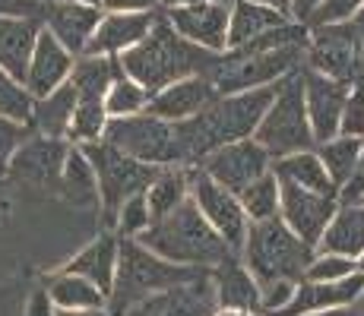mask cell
<instances>
[{
	"mask_svg": "<svg viewBox=\"0 0 364 316\" xmlns=\"http://www.w3.org/2000/svg\"><path fill=\"white\" fill-rule=\"evenodd\" d=\"M54 313H58V307H54L48 288H38V291H32L29 307H26V316H54Z\"/></svg>",
	"mask_w": 364,
	"mask_h": 316,
	"instance_id": "7dc6e473",
	"label": "cell"
},
{
	"mask_svg": "<svg viewBox=\"0 0 364 316\" xmlns=\"http://www.w3.org/2000/svg\"><path fill=\"white\" fill-rule=\"evenodd\" d=\"M29 136H32L29 124L10 121V117L0 114V168H6V161L13 158V152H16Z\"/></svg>",
	"mask_w": 364,
	"mask_h": 316,
	"instance_id": "b9f144b4",
	"label": "cell"
},
{
	"mask_svg": "<svg viewBox=\"0 0 364 316\" xmlns=\"http://www.w3.org/2000/svg\"><path fill=\"white\" fill-rule=\"evenodd\" d=\"M272 174L279 180H289L301 190H311V193L320 196H339V187L333 184V178L326 174L323 161L317 158V152L307 149V152H295V156H285L272 161Z\"/></svg>",
	"mask_w": 364,
	"mask_h": 316,
	"instance_id": "f1b7e54d",
	"label": "cell"
},
{
	"mask_svg": "<svg viewBox=\"0 0 364 316\" xmlns=\"http://www.w3.org/2000/svg\"><path fill=\"white\" fill-rule=\"evenodd\" d=\"M4 178H6V168H0V184H4Z\"/></svg>",
	"mask_w": 364,
	"mask_h": 316,
	"instance_id": "91938a15",
	"label": "cell"
},
{
	"mask_svg": "<svg viewBox=\"0 0 364 316\" xmlns=\"http://www.w3.org/2000/svg\"><path fill=\"white\" fill-rule=\"evenodd\" d=\"M187 4H200V0H159V10H174V6H187Z\"/></svg>",
	"mask_w": 364,
	"mask_h": 316,
	"instance_id": "f5cc1de1",
	"label": "cell"
},
{
	"mask_svg": "<svg viewBox=\"0 0 364 316\" xmlns=\"http://www.w3.org/2000/svg\"><path fill=\"white\" fill-rule=\"evenodd\" d=\"M355 310H358V313L364 316V291H361V298H358V300H355Z\"/></svg>",
	"mask_w": 364,
	"mask_h": 316,
	"instance_id": "9f6ffc18",
	"label": "cell"
},
{
	"mask_svg": "<svg viewBox=\"0 0 364 316\" xmlns=\"http://www.w3.org/2000/svg\"><path fill=\"white\" fill-rule=\"evenodd\" d=\"M213 288L219 310H241L260 316V285L241 263V256H232L213 269Z\"/></svg>",
	"mask_w": 364,
	"mask_h": 316,
	"instance_id": "603a6c76",
	"label": "cell"
},
{
	"mask_svg": "<svg viewBox=\"0 0 364 316\" xmlns=\"http://www.w3.org/2000/svg\"><path fill=\"white\" fill-rule=\"evenodd\" d=\"M191 196V168H159L152 184L146 187V206L152 222L165 219Z\"/></svg>",
	"mask_w": 364,
	"mask_h": 316,
	"instance_id": "4dcf8cb0",
	"label": "cell"
},
{
	"mask_svg": "<svg viewBox=\"0 0 364 316\" xmlns=\"http://www.w3.org/2000/svg\"><path fill=\"white\" fill-rule=\"evenodd\" d=\"M48 0H0V19H35L45 23Z\"/></svg>",
	"mask_w": 364,
	"mask_h": 316,
	"instance_id": "7bdbcfd3",
	"label": "cell"
},
{
	"mask_svg": "<svg viewBox=\"0 0 364 316\" xmlns=\"http://www.w3.org/2000/svg\"><path fill=\"white\" fill-rule=\"evenodd\" d=\"M364 291V272L342 278V282H298L291 300L279 316H314L326 310H339V307H355V300Z\"/></svg>",
	"mask_w": 364,
	"mask_h": 316,
	"instance_id": "ffe728a7",
	"label": "cell"
},
{
	"mask_svg": "<svg viewBox=\"0 0 364 316\" xmlns=\"http://www.w3.org/2000/svg\"><path fill=\"white\" fill-rule=\"evenodd\" d=\"M304 67L317 70V73L330 76L339 82H358L364 80V48L358 35L352 32L348 23H330V26H314L307 35V51Z\"/></svg>",
	"mask_w": 364,
	"mask_h": 316,
	"instance_id": "30bf717a",
	"label": "cell"
},
{
	"mask_svg": "<svg viewBox=\"0 0 364 316\" xmlns=\"http://www.w3.org/2000/svg\"><path fill=\"white\" fill-rule=\"evenodd\" d=\"M295 294V282H272L260 288V316H279Z\"/></svg>",
	"mask_w": 364,
	"mask_h": 316,
	"instance_id": "ee69618b",
	"label": "cell"
},
{
	"mask_svg": "<svg viewBox=\"0 0 364 316\" xmlns=\"http://www.w3.org/2000/svg\"><path fill=\"white\" fill-rule=\"evenodd\" d=\"M215 310H219V304H215L213 269H206L184 285L149 294L146 300L133 304L124 316H213Z\"/></svg>",
	"mask_w": 364,
	"mask_h": 316,
	"instance_id": "2e32d148",
	"label": "cell"
},
{
	"mask_svg": "<svg viewBox=\"0 0 364 316\" xmlns=\"http://www.w3.org/2000/svg\"><path fill=\"white\" fill-rule=\"evenodd\" d=\"M102 139L124 152L127 158H136L152 168H184V156H181L178 130L174 124L162 121V117L149 114H133V117H111L105 126Z\"/></svg>",
	"mask_w": 364,
	"mask_h": 316,
	"instance_id": "ba28073f",
	"label": "cell"
},
{
	"mask_svg": "<svg viewBox=\"0 0 364 316\" xmlns=\"http://www.w3.org/2000/svg\"><path fill=\"white\" fill-rule=\"evenodd\" d=\"M114 269H117V234H99L89 247H82L64 266V272L92 282L105 298L111 294V285H114Z\"/></svg>",
	"mask_w": 364,
	"mask_h": 316,
	"instance_id": "cb8c5ba5",
	"label": "cell"
},
{
	"mask_svg": "<svg viewBox=\"0 0 364 316\" xmlns=\"http://www.w3.org/2000/svg\"><path fill=\"white\" fill-rule=\"evenodd\" d=\"M348 26H352V32L358 35V41H361V48H364V6H361L358 13H355L352 19H348Z\"/></svg>",
	"mask_w": 364,
	"mask_h": 316,
	"instance_id": "681fc988",
	"label": "cell"
},
{
	"mask_svg": "<svg viewBox=\"0 0 364 316\" xmlns=\"http://www.w3.org/2000/svg\"><path fill=\"white\" fill-rule=\"evenodd\" d=\"M121 60L117 58H82L73 60V70H70V82L76 89V98H105L111 89V82L121 76Z\"/></svg>",
	"mask_w": 364,
	"mask_h": 316,
	"instance_id": "1f68e13d",
	"label": "cell"
},
{
	"mask_svg": "<svg viewBox=\"0 0 364 316\" xmlns=\"http://www.w3.org/2000/svg\"><path fill=\"white\" fill-rule=\"evenodd\" d=\"M73 54L54 38L51 32L41 26L38 41H35V51L29 60V70H26V92L32 98H45L48 92H54L58 86H64L70 80V70H73Z\"/></svg>",
	"mask_w": 364,
	"mask_h": 316,
	"instance_id": "44dd1931",
	"label": "cell"
},
{
	"mask_svg": "<svg viewBox=\"0 0 364 316\" xmlns=\"http://www.w3.org/2000/svg\"><path fill=\"white\" fill-rule=\"evenodd\" d=\"M41 26L45 23H35V19H0V67L13 80H26Z\"/></svg>",
	"mask_w": 364,
	"mask_h": 316,
	"instance_id": "d4e9b609",
	"label": "cell"
},
{
	"mask_svg": "<svg viewBox=\"0 0 364 316\" xmlns=\"http://www.w3.org/2000/svg\"><path fill=\"white\" fill-rule=\"evenodd\" d=\"M361 202H364V200H361Z\"/></svg>",
	"mask_w": 364,
	"mask_h": 316,
	"instance_id": "6125c7cd",
	"label": "cell"
},
{
	"mask_svg": "<svg viewBox=\"0 0 364 316\" xmlns=\"http://www.w3.org/2000/svg\"><path fill=\"white\" fill-rule=\"evenodd\" d=\"M314 316H361L355 307H339V310H326V313H314Z\"/></svg>",
	"mask_w": 364,
	"mask_h": 316,
	"instance_id": "db71d44e",
	"label": "cell"
},
{
	"mask_svg": "<svg viewBox=\"0 0 364 316\" xmlns=\"http://www.w3.org/2000/svg\"><path fill=\"white\" fill-rule=\"evenodd\" d=\"M58 193L73 206H99V180L89 165L86 152L80 146L70 143V152L64 158V171H60Z\"/></svg>",
	"mask_w": 364,
	"mask_h": 316,
	"instance_id": "f546056e",
	"label": "cell"
},
{
	"mask_svg": "<svg viewBox=\"0 0 364 316\" xmlns=\"http://www.w3.org/2000/svg\"><path fill=\"white\" fill-rule=\"evenodd\" d=\"M54 316H111L108 310H58Z\"/></svg>",
	"mask_w": 364,
	"mask_h": 316,
	"instance_id": "816d5d0a",
	"label": "cell"
},
{
	"mask_svg": "<svg viewBox=\"0 0 364 316\" xmlns=\"http://www.w3.org/2000/svg\"><path fill=\"white\" fill-rule=\"evenodd\" d=\"M311 244H304L295 231L289 228L282 219H266L254 222L247 228L241 247V263L247 266V272L257 278V285L266 288L272 282H304V272L314 259Z\"/></svg>",
	"mask_w": 364,
	"mask_h": 316,
	"instance_id": "5b68a950",
	"label": "cell"
},
{
	"mask_svg": "<svg viewBox=\"0 0 364 316\" xmlns=\"http://www.w3.org/2000/svg\"><path fill=\"white\" fill-rule=\"evenodd\" d=\"M136 241L156 256L168 259V263L191 266V269H215L219 263L237 256L219 237V231L203 219V212L191 196L174 212H168L165 219L152 222Z\"/></svg>",
	"mask_w": 364,
	"mask_h": 316,
	"instance_id": "3957f363",
	"label": "cell"
},
{
	"mask_svg": "<svg viewBox=\"0 0 364 316\" xmlns=\"http://www.w3.org/2000/svg\"><path fill=\"white\" fill-rule=\"evenodd\" d=\"M213 316H257V313H241V310H215Z\"/></svg>",
	"mask_w": 364,
	"mask_h": 316,
	"instance_id": "11a10c76",
	"label": "cell"
},
{
	"mask_svg": "<svg viewBox=\"0 0 364 316\" xmlns=\"http://www.w3.org/2000/svg\"><path fill=\"white\" fill-rule=\"evenodd\" d=\"M355 272H358V263H355V259L339 256V253H314L304 278L307 282H342V278L355 276Z\"/></svg>",
	"mask_w": 364,
	"mask_h": 316,
	"instance_id": "f35d334b",
	"label": "cell"
},
{
	"mask_svg": "<svg viewBox=\"0 0 364 316\" xmlns=\"http://www.w3.org/2000/svg\"><path fill=\"white\" fill-rule=\"evenodd\" d=\"M257 4L272 6V10H279L282 16H289V13H291V0H257Z\"/></svg>",
	"mask_w": 364,
	"mask_h": 316,
	"instance_id": "f907efd6",
	"label": "cell"
},
{
	"mask_svg": "<svg viewBox=\"0 0 364 316\" xmlns=\"http://www.w3.org/2000/svg\"><path fill=\"white\" fill-rule=\"evenodd\" d=\"M197 168L206 178H213L219 187L232 190L237 196L244 187H250L266 171H272V158L257 139H237V143H228L222 149L209 152Z\"/></svg>",
	"mask_w": 364,
	"mask_h": 316,
	"instance_id": "4fadbf2b",
	"label": "cell"
},
{
	"mask_svg": "<svg viewBox=\"0 0 364 316\" xmlns=\"http://www.w3.org/2000/svg\"><path fill=\"white\" fill-rule=\"evenodd\" d=\"M149 224H152V215H149V206H146V193H136L130 200H124V206L117 209L111 228L117 231V237H133L136 241Z\"/></svg>",
	"mask_w": 364,
	"mask_h": 316,
	"instance_id": "74e56055",
	"label": "cell"
},
{
	"mask_svg": "<svg viewBox=\"0 0 364 316\" xmlns=\"http://www.w3.org/2000/svg\"><path fill=\"white\" fill-rule=\"evenodd\" d=\"M276 86L250 89V92H235V95H219L203 114L191 117V121L174 124L181 143V156H184V168H197L209 152L222 149L237 139H254L257 126H260L266 108L276 98Z\"/></svg>",
	"mask_w": 364,
	"mask_h": 316,
	"instance_id": "6da1fadb",
	"label": "cell"
},
{
	"mask_svg": "<svg viewBox=\"0 0 364 316\" xmlns=\"http://www.w3.org/2000/svg\"><path fill=\"white\" fill-rule=\"evenodd\" d=\"M86 152L89 165L95 171V180H99V206L105 212V224H114L117 209L124 206V200L136 193H146V187L152 184V178L159 174V168L143 165L136 158H127L124 152H117L114 146H108L105 139L99 143H86L80 146Z\"/></svg>",
	"mask_w": 364,
	"mask_h": 316,
	"instance_id": "9c48e42d",
	"label": "cell"
},
{
	"mask_svg": "<svg viewBox=\"0 0 364 316\" xmlns=\"http://www.w3.org/2000/svg\"><path fill=\"white\" fill-rule=\"evenodd\" d=\"M48 4H51V0H48Z\"/></svg>",
	"mask_w": 364,
	"mask_h": 316,
	"instance_id": "94428289",
	"label": "cell"
},
{
	"mask_svg": "<svg viewBox=\"0 0 364 316\" xmlns=\"http://www.w3.org/2000/svg\"><path fill=\"white\" fill-rule=\"evenodd\" d=\"M228 13H232V0H200V4L162 10V16L168 19V26H171L181 38L191 41V45H200L213 54H225Z\"/></svg>",
	"mask_w": 364,
	"mask_h": 316,
	"instance_id": "5bb4252c",
	"label": "cell"
},
{
	"mask_svg": "<svg viewBox=\"0 0 364 316\" xmlns=\"http://www.w3.org/2000/svg\"><path fill=\"white\" fill-rule=\"evenodd\" d=\"M105 10L89 4H73V0H51L45 16V29L67 48L73 58H82L92 41L95 29H99Z\"/></svg>",
	"mask_w": 364,
	"mask_h": 316,
	"instance_id": "ac0fdd59",
	"label": "cell"
},
{
	"mask_svg": "<svg viewBox=\"0 0 364 316\" xmlns=\"http://www.w3.org/2000/svg\"><path fill=\"white\" fill-rule=\"evenodd\" d=\"M361 200H364V143H361V156L355 161L348 180L339 187V206H355Z\"/></svg>",
	"mask_w": 364,
	"mask_h": 316,
	"instance_id": "f6af8a7d",
	"label": "cell"
},
{
	"mask_svg": "<svg viewBox=\"0 0 364 316\" xmlns=\"http://www.w3.org/2000/svg\"><path fill=\"white\" fill-rule=\"evenodd\" d=\"M105 13H159V0H102Z\"/></svg>",
	"mask_w": 364,
	"mask_h": 316,
	"instance_id": "bcb514c9",
	"label": "cell"
},
{
	"mask_svg": "<svg viewBox=\"0 0 364 316\" xmlns=\"http://www.w3.org/2000/svg\"><path fill=\"white\" fill-rule=\"evenodd\" d=\"M215 98H219V92H215L209 76H187V80L171 82L162 92L152 95L146 111L162 117L168 124H181V121H191V117L203 114Z\"/></svg>",
	"mask_w": 364,
	"mask_h": 316,
	"instance_id": "d6986e66",
	"label": "cell"
},
{
	"mask_svg": "<svg viewBox=\"0 0 364 316\" xmlns=\"http://www.w3.org/2000/svg\"><path fill=\"white\" fill-rule=\"evenodd\" d=\"M149 108V92L139 86L136 80H130L127 73H121L114 82H111L108 95H105V114L111 117H133L143 114Z\"/></svg>",
	"mask_w": 364,
	"mask_h": 316,
	"instance_id": "d590c367",
	"label": "cell"
},
{
	"mask_svg": "<svg viewBox=\"0 0 364 316\" xmlns=\"http://www.w3.org/2000/svg\"><path fill=\"white\" fill-rule=\"evenodd\" d=\"M254 139L269 152L272 161L295 156V152H307L317 146L311 133V121H307V108H304V80H301V70H295L291 76H285L279 82L276 98L266 108Z\"/></svg>",
	"mask_w": 364,
	"mask_h": 316,
	"instance_id": "8992f818",
	"label": "cell"
},
{
	"mask_svg": "<svg viewBox=\"0 0 364 316\" xmlns=\"http://www.w3.org/2000/svg\"><path fill=\"white\" fill-rule=\"evenodd\" d=\"M159 13H105L86 54L89 58H121L149 35Z\"/></svg>",
	"mask_w": 364,
	"mask_h": 316,
	"instance_id": "7402d4cb",
	"label": "cell"
},
{
	"mask_svg": "<svg viewBox=\"0 0 364 316\" xmlns=\"http://www.w3.org/2000/svg\"><path fill=\"white\" fill-rule=\"evenodd\" d=\"M355 263H358V272H364V253H361L358 259H355Z\"/></svg>",
	"mask_w": 364,
	"mask_h": 316,
	"instance_id": "680465c9",
	"label": "cell"
},
{
	"mask_svg": "<svg viewBox=\"0 0 364 316\" xmlns=\"http://www.w3.org/2000/svg\"><path fill=\"white\" fill-rule=\"evenodd\" d=\"M361 143L364 139H355V136H333V139H326V143L314 146V152H317V158L323 161L326 174L333 178L336 187H342L348 180L355 161L361 156Z\"/></svg>",
	"mask_w": 364,
	"mask_h": 316,
	"instance_id": "836d02e7",
	"label": "cell"
},
{
	"mask_svg": "<svg viewBox=\"0 0 364 316\" xmlns=\"http://www.w3.org/2000/svg\"><path fill=\"white\" fill-rule=\"evenodd\" d=\"M48 294L58 310H108V298L99 288L80 276H70V272H58L48 282Z\"/></svg>",
	"mask_w": 364,
	"mask_h": 316,
	"instance_id": "d6a6232c",
	"label": "cell"
},
{
	"mask_svg": "<svg viewBox=\"0 0 364 316\" xmlns=\"http://www.w3.org/2000/svg\"><path fill=\"white\" fill-rule=\"evenodd\" d=\"M67 152H70L67 139H51V136L32 133V136L13 152V158L6 161V178L19 187L58 193Z\"/></svg>",
	"mask_w": 364,
	"mask_h": 316,
	"instance_id": "7c38bea8",
	"label": "cell"
},
{
	"mask_svg": "<svg viewBox=\"0 0 364 316\" xmlns=\"http://www.w3.org/2000/svg\"><path fill=\"white\" fill-rule=\"evenodd\" d=\"M301 80H304V108H307V121H311L314 143H326V139L339 136V121H342V108L348 98V82L330 80V76L317 73L311 67H301Z\"/></svg>",
	"mask_w": 364,
	"mask_h": 316,
	"instance_id": "e0dca14e",
	"label": "cell"
},
{
	"mask_svg": "<svg viewBox=\"0 0 364 316\" xmlns=\"http://www.w3.org/2000/svg\"><path fill=\"white\" fill-rule=\"evenodd\" d=\"M282 23H289V16H282L279 10L257 0H232V13H228V45L225 51L247 45V41L260 38L269 29H279Z\"/></svg>",
	"mask_w": 364,
	"mask_h": 316,
	"instance_id": "484cf974",
	"label": "cell"
},
{
	"mask_svg": "<svg viewBox=\"0 0 364 316\" xmlns=\"http://www.w3.org/2000/svg\"><path fill=\"white\" fill-rule=\"evenodd\" d=\"M73 4H89V6H102V0H73Z\"/></svg>",
	"mask_w": 364,
	"mask_h": 316,
	"instance_id": "6f0895ef",
	"label": "cell"
},
{
	"mask_svg": "<svg viewBox=\"0 0 364 316\" xmlns=\"http://www.w3.org/2000/svg\"><path fill=\"white\" fill-rule=\"evenodd\" d=\"M121 70L136 80L139 86L149 92H162L165 86L187 76H213V70L219 67L222 54H213L200 45H191L187 38H181L178 32L168 26V19L159 13L156 26L149 29L139 45H133L127 54H121Z\"/></svg>",
	"mask_w": 364,
	"mask_h": 316,
	"instance_id": "7a4b0ae2",
	"label": "cell"
},
{
	"mask_svg": "<svg viewBox=\"0 0 364 316\" xmlns=\"http://www.w3.org/2000/svg\"><path fill=\"white\" fill-rule=\"evenodd\" d=\"M339 136L364 139V80L352 82V89H348L342 121H339Z\"/></svg>",
	"mask_w": 364,
	"mask_h": 316,
	"instance_id": "ab89813d",
	"label": "cell"
},
{
	"mask_svg": "<svg viewBox=\"0 0 364 316\" xmlns=\"http://www.w3.org/2000/svg\"><path fill=\"white\" fill-rule=\"evenodd\" d=\"M73 111H76V89H73V82L67 80L64 86H58L45 98H35L29 126H32V133H38V136L67 139Z\"/></svg>",
	"mask_w": 364,
	"mask_h": 316,
	"instance_id": "4316f807",
	"label": "cell"
},
{
	"mask_svg": "<svg viewBox=\"0 0 364 316\" xmlns=\"http://www.w3.org/2000/svg\"><path fill=\"white\" fill-rule=\"evenodd\" d=\"M32 102L35 98L26 92V86L19 80H13L4 67H0V114L10 117V121L29 124L32 117Z\"/></svg>",
	"mask_w": 364,
	"mask_h": 316,
	"instance_id": "8d00e7d4",
	"label": "cell"
},
{
	"mask_svg": "<svg viewBox=\"0 0 364 316\" xmlns=\"http://www.w3.org/2000/svg\"><path fill=\"white\" fill-rule=\"evenodd\" d=\"M304 51L307 45H285L276 51H225L209 80L219 95L276 86L304 67Z\"/></svg>",
	"mask_w": 364,
	"mask_h": 316,
	"instance_id": "52a82bcc",
	"label": "cell"
},
{
	"mask_svg": "<svg viewBox=\"0 0 364 316\" xmlns=\"http://www.w3.org/2000/svg\"><path fill=\"white\" fill-rule=\"evenodd\" d=\"M206 269H191V266H174L168 259L156 256L146 250L133 237H117V269H114V285L108 294V313L124 316L133 304L146 300L149 294H159L165 288L184 285L197 278Z\"/></svg>",
	"mask_w": 364,
	"mask_h": 316,
	"instance_id": "277c9868",
	"label": "cell"
},
{
	"mask_svg": "<svg viewBox=\"0 0 364 316\" xmlns=\"http://www.w3.org/2000/svg\"><path fill=\"white\" fill-rule=\"evenodd\" d=\"M336 209H339V196H320L289 184V180H279V219L311 247L320 244Z\"/></svg>",
	"mask_w": 364,
	"mask_h": 316,
	"instance_id": "9a60e30c",
	"label": "cell"
},
{
	"mask_svg": "<svg viewBox=\"0 0 364 316\" xmlns=\"http://www.w3.org/2000/svg\"><path fill=\"white\" fill-rule=\"evenodd\" d=\"M323 4V0H291V13H289V19H295V23H304L307 26V19L314 16V10Z\"/></svg>",
	"mask_w": 364,
	"mask_h": 316,
	"instance_id": "c3c4849f",
	"label": "cell"
},
{
	"mask_svg": "<svg viewBox=\"0 0 364 316\" xmlns=\"http://www.w3.org/2000/svg\"><path fill=\"white\" fill-rule=\"evenodd\" d=\"M237 200H241V209L250 219V224L276 219L279 215V178L272 171H266L260 180H254L250 187H244L241 193H237Z\"/></svg>",
	"mask_w": 364,
	"mask_h": 316,
	"instance_id": "e575fe53",
	"label": "cell"
},
{
	"mask_svg": "<svg viewBox=\"0 0 364 316\" xmlns=\"http://www.w3.org/2000/svg\"><path fill=\"white\" fill-rule=\"evenodd\" d=\"M364 6V0H323V4L314 10V16L307 19V29L314 26H330V23H348Z\"/></svg>",
	"mask_w": 364,
	"mask_h": 316,
	"instance_id": "60d3db41",
	"label": "cell"
},
{
	"mask_svg": "<svg viewBox=\"0 0 364 316\" xmlns=\"http://www.w3.org/2000/svg\"><path fill=\"white\" fill-rule=\"evenodd\" d=\"M317 253H339V256L358 259L364 253V202L355 206H339L333 222L326 224L320 244L314 247Z\"/></svg>",
	"mask_w": 364,
	"mask_h": 316,
	"instance_id": "83f0119b",
	"label": "cell"
},
{
	"mask_svg": "<svg viewBox=\"0 0 364 316\" xmlns=\"http://www.w3.org/2000/svg\"><path fill=\"white\" fill-rule=\"evenodd\" d=\"M191 200L197 202L203 219L219 231L222 241L241 256L244 237H247V228H250V219L244 215L241 200H237L232 190L219 187L213 178H206L200 168H191Z\"/></svg>",
	"mask_w": 364,
	"mask_h": 316,
	"instance_id": "8fae6325",
	"label": "cell"
}]
</instances>
